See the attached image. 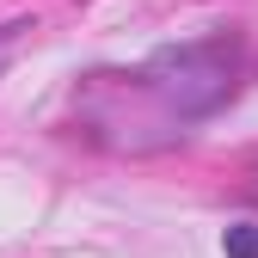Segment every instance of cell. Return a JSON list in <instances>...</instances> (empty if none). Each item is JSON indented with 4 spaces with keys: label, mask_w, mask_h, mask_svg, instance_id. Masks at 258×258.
Wrapping results in <instances>:
<instances>
[{
    "label": "cell",
    "mask_w": 258,
    "mask_h": 258,
    "mask_svg": "<svg viewBox=\"0 0 258 258\" xmlns=\"http://www.w3.org/2000/svg\"><path fill=\"white\" fill-rule=\"evenodd\" d=\"M142 86H148L166 111H178V117H209V111L234 92L228 43H184V49H160L148 68H142Z\"/></svg>",
    "instance_id": "cell-1"
},
{
    "label": "cell",
    "mask_w": 258,
    "mask_h": 258,
    "mask_svg": "<svg viewBox=\"0 0 258 258\" xmlns=\"http://www.w3.org/2000/svg\"><path fill=\"white\" fill-rule=\"evenodd\" d=\"M221 252L228 258H258V221H234V228L221 234Z\"/></svg>",
    "instance_id": "cell-2"
},
{
    "label": "cell",
    "mask_w": 258,
    "mask_h": 258,
    "mask_svg": "<svg viewBox=\"0 0 258 258\" xmlns=\"http://www.w3.org/2000/svg\"><path fill=\"white\" fill-rule=\"evenodd\" d=\"M240 190H246V197L258 203V160H252V166H246V178H240Z\"/></svg>",
    "instance_id": "cell-3"
}]
</instances>
